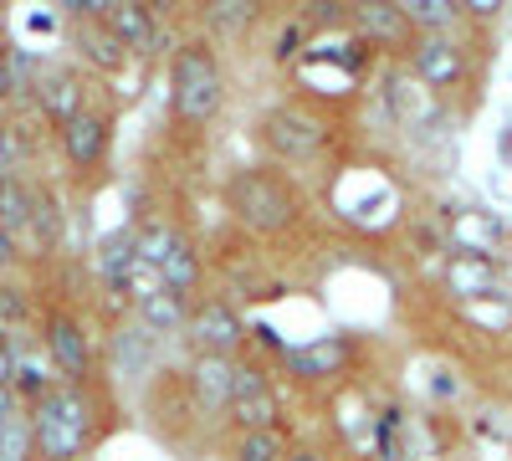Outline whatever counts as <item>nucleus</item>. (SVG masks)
Listing matches in <instances>:
<instances>
[{
    "mask_svg": "<svg viewBox=\"0 0 512 461\" xmlns=\"http://www.w3.org/2000/svg\"><path fill=\"white\" fill-rule=\"evenodd\" d=\"M93 441V405L82 385H57L31 405V451L41 461H77Z\"/></svg>",
    "mask_w": 512,
    "mask_h": 461,
    "instance_id": "f257e3e1",
    "label": "nucleus"
},
{
    "mask_svg": "<svg viewBox=\"0 0 512 461\" xmlns=\"http://www.w3.org/2000/svg\"><path fill=\"white\" fill-rule=\"evenodd\" d=\"M221 62L216 52L205 47V41H185V47L175 52V62H169V103H175V118L190 123V129H200V123H210L221 113Z\"/></svg>",
    "mask_w": 512,
    "mask_h": 461,
    "instance_id": "f03ea898",
    "label": "nucleus"
},
{
    "mask_svg": "<svg viewBox=\"0 0 512 461\" xmlns=\"http://www.w3.org/2000/svg\"><path fill=\"white\" fill-rule=\"evenodd\" d=\"M231 211H236L241 226L272 236V231H287L297 221V195L272 170H241L231 180Z\"/></svg>",
    "mask_w": 512,
    "mask_h": 461,
    "instance_id": "7ed1b4c3",
    "label": "nucleus"
},
{
    "mask_svg": "<svg viewBox=\"0 0 512 461\" xmlns=\"http://www.w3.org/2000/svg\"><path fill=\"white\" fill-rule=\"evenodd\" d=\"M41 349H47L52 369L62 385H88L93 374V344H88V328H82L72 313H47L41 318Z\"/></svg>",
    "mask_w": 512,
    "mask_h": 461,
    "instance_id": "20e7f679",
    "label": "nucleus"
},
{
    "mask_svg": "<svg viewBox=\"0 0 512 461\" xmlns=\"http://www.w3.org/2000/svg\"><path fill=\"white\" fill-rule=\"evenodd\" d=\"M231 415H236L241 431H277V421H282V400H277L272 380H267L256 364H241V369H236Z\"/></svg>",
    "mask_w": 512,
    "mask_h": 461,
    "instance_id": "39448f33",
    "label": "nucleus"
},
{
    "mask_svg": "<svg viewBox=\"0 0 512 461\" xmlns=\"http://www.w3.org/2000/svg\"><path fill=\"white\" fill-rule=\"evenodd\" d=\"M108 139H113V113H103L93 103L82 108L72 123H62V129H57V144H62L72 170H98L103 154H108Z\"/></svg>",
    "mask_w": 512,
    "mask_h": 461,
    "instance_id": "423d86ee",
    "label": "nucleus"
},
{
    "mask_svg": "<svg viewBox=\"0 0 512 461\" xmlns=\"http://www.w3.org/2000/svg\"><path fill=\"white\" fill-rule=\"evenodd\" d=\"M262 139L287 154V159H308L328 144V129H323V118H313L308 108H272L262 118Z\"/></svg>",
    "mask_w": 512,
    "mask_h": 461,
    "instance_id": "0eeeda50",
    "label": "nucleus"
},
{
    "mask_svg": "<svg viewBox=\"0 0 512 461\" xmlns=\"http://www.w3.org/2000/svg\"><path fill=\"white\" fill-rule=\"evenodd\" d=\"M190 339L200 344V354H236L241 349V339H246V323H241V313L226 303V298H205V303H195L190 308Z\"/></svg>",
    "mask_w": 512,
    "mask_h": 461,
    "instance_id": "6e6552de",
    "label": "nucleus"
},
{
    "mask_svg": "<svg viewBox=\"0 0 512 461\" xmlns=\"http://www.w3.org/2000/svg\"><path fill=\"white\" fill-rule=\"evenodd\" d=\"M31 98H36L41 118L62 129V123H72L82 108H88V82H82V72H72V67H47L31 82Z\"/></svg>",
    "mask_w": 512,
    "mask_h": 461,
    "instance_id": "1a4fd4ad",
    "label": "nucleus"
},
{
    "mask_svg": "<svg viewBox=\"0 0 512 461\" xmlns=\"http://www.w3.org/2000/svg\"><path fill=\"white\" fill-rule=\"evenodd\" d=\"M410 67H415V77L425 82V88H451V82L466 72V57H461L456 41H446V36H415Z\"/></svg>",
    "mask_w": 512,
    "mask_h": 461,
    "instance_id": "9d476101",
    "label": "nucleus"
},
{
    "mask_svg": "<svg viewBox=\"0 0 512 461\" xmlns=\"http://www.w3.org/2000/svg\"><path fill=\"white\" fill-rule=\"evenodd\" d=\"M103 31L118 41L123 52H154V41H159V16H154L149 6L123 0V6H103Z\"/></svg>",
    "mask_w": 512,
    "mask_h": 461,
    "instance_id": "9b49d317",
    "label": "nucleus"
},
{
    "mask_svg": "<svg viewBox=\"0 0 512 461\" xmlns=\"http://www.w3.org/2000/svg\"><path fill=\"white\" fill-rule=\"evenodd\" d=\"M354 31L374 47H415V26L405 21V6H384V0L354 6Z\"/></svg>",
    "mask_w": 512,
    "mask_h": 461,
    "instance_id": "f8f14e48",
    "label": "nucleus"
},
{
    "mask_svg": "<svg viewBox=\"0 0 512 461\" xmlns=\"http://www.w3.org/2000/svg\"><path fill=\"white\" fill-rule=\"evenodd\" d=\"M31 221H36V185L26 175L0 180V231L21 246H31Z\"/></svg>",
    "mask_w": 512,
    "mask_h": 461,
    "instance_id": "ddd939ff",
    "label": "nucleus"
},
{
    "mask_svg": "<svg viewBox=\"0 0 512 461\" xmlns=\"http://www.w3.org/2000/svg\"><path fill=\"white\" fill-rule=\"evenodd\" d=\"M236 369H241V364L226 359V354H200V359L190 364V385H195L200 405H210V410H231Z\"/></svg>",
    "mask_w": 512,
    "mask_h": 461,
    "instance_id": "4468645a",
    "label": "nucleus"
},
{
    "mask_svg": "<svg viewBox=\"0 0 512 461\" xmlns=\"http://www.w3.org/2000/svg\"><path fill=\"white\" fill-rule=\"evenodd\" d=\"M31 456V410L16 390L0 385V461H26Z\"/></svg>",
    "mask_w": 512,
    "mask_h": 461,
    "instance_id": "2eb2a0df",
    "label": "nucleus"
},
{
    "mask_svg": "<svg viewBox=\"0 0 512 461\" xmlns=\"http://www.w3.org/2000/svg\"><path fill=\"white\" fill-rule=\"evenodd\" d=\"M159 277H164V287L175 292V298H190V292L200 287V251H195V241L185 231H175V241H169L164 262H159Z\"/></svg>",
    "mask_w": 512,
    "mask_h": 461,
    "instance_id": "dca6fc26",
    "label": "nucleus"
},
{
    "mask_svg": "<svg viewBox=\"0 0 512 461\" xmlns=\"http://www.w3.org/2000/svg\"><path fill=\"white\" fill-rule=\"evenodd\" d=\"M134 267H139L134 231H113V236H103V246H98V277H103L113 292H123V287H128Z\"/></svg>",
    "mask_w": 512,
    "mask_h": 461,
    "instance_id": "f3484780",
    "label": "nucleus"
},
{
    "mask_svg": "<svg viewBox=\"0 0 512 461\" xmlns=\"http://www.w3.org/2000/svg\"><path fill=\"white\" fill-rule=\"evenodd\" d=\"M349 359V349L338 344V339H323V344H308V349H292V374L297 380H323V374H338Z\"/></svg>",
    "mask_w": 512,
    "mask_h": 461,
    "instance_id": "a211bd4d",
    "label": "nucleus"
},
{
    "mask_svg": "<svg viewBox=\"0 0 512 461\" xmlns=\"http://www.w3.org/2000/svg\"><path fill=\"white\" fill-rule=\"evenodd\" d=\"M134 308H139V318H144V328H149V333H180V328L190 323L185 298H175L169 287H159L154 298H144V303H134Z\"/></svg>",
    "mask_w": 512,
    "mask_h": 461,
    "instance_id": "6ab92c4d",
    "label": "nucleus"
},
{
    "mask_svg": "<svg viewBox=\"0 0 512 461\" xmlns=\"http://www.w3.org/2000/svg\"><path fill=\"white\" fill-rule=\"evenodd\" d=\"M461 6H451V0H405V21L420 31V36H446L456 26Z\"/></svg>",
    "mask_w": 512,
    "mask_h": 461,
    "instance_id": "aec40b11",
    "label": "nucleus"
},
{
    "mask_svg": "<svg viewBox=\"0 0 512 461\" xmlns=\"http://www.w3.org/2000/svg\"><path fill=\"white\" fill-rule=\"evenodd\" d=\"M26 159H31V139L16 118H0V180H11L26 170Z\"/></svg>",
    "mask_w": 512,
    "mask_h": 461,
    "instance_id": "412c9836",
    "label": "nucleus"
},
{
    "mask_svg": "<svg viewBox=\"0 0 512 461\" xmlns=\"http://www.w3.org/2000/svg\"><path fill=\"white\" fill-rule=\"evenodd\" d=\"M287 451L282 431H241L236 441V461H287Z\"/></svg>",
    "mask_w": 512,
    "mask_h": 461,
    "instance_id": "4be33fe9",
    "label": "nucleus"
},
{
    "mask_svg": "<svg viewBox=\"0 0 512 461\" xmlns=\"http://www.w3.org/2000/svg\"><path fill=\"white\" fill-rule=\"evenodd\" d=\"M31 318V292L21 282H0V328H21Z\"/></svg>",
    "mask_w": 512,
    "mask_h": 461,
    "instance_id": "5701e85b",
    "label": "nucleus"
},
{
    "mask_svg": "<svg viewBox=\"0 0 512 461\" xmlns=\"http://www.w3.org/2000/svg\"><path fill=\"white\" fill-rule=\"evenodd\" d=\"M82 41H88V57H93V62H103V67H118V62L128 57V52L118 47V41L103 31V16H98L93 26H82Z\"/></svg>",
    "mask_w": 512,
    "mask_h": 461,
    "instance_id": "b1692460",
    "label": "nucleus"
},
{
    "mask_svg": "<svg viewBox=\"0 0 512 461\" xmlns=\"http://www.w3.org/2000/svg\"><path fill=\"white\" fill-rule=\"evenodd\" d=\"M256 16V6H210V26L216 31H241Z\"/></svg>",
    "mask_w": 512,
    "mask_h": 461,
    "instance_id": "393cba45",
    "label": "nucleus"
},
{
    "mask_svg": "<svg viewBox=\"0 0 512 461\" xmlns=\"http://www.w3.org/2000/svg\"><path fill=\"white\" fill-rule=\"evenodd\" d=\"M16 93H21V88H16V77H11V62L0 57V108H6V103H11Z\"/></svg>",
    "mask_w": 512,
    "mask_h": 461,
    "instance_id": "a878e982",
    "label": "nucleus"
},
{
    "mask_svg": "<svg viewBox=\"0 0 512 461\" xmlns=\"http://www.w3.org/2000/svg\"><path fill=\"white\" fill-rule=\"evenodd\" d=\"M16 257H21V251H16V241H11L6 231H0V277H6V272L16 267Z\"/></svg>",
    "mask_w": 512,
    "mask_h": 461,
    "instance_id": "bb28decb",
    "label": "nucleus"
},
{
    "mask_svg": "<svg viewBox=\"0 0 512 461\" xmlns=\"http://www.w3.org/2000/svg\"><path fill=\"white\" fill-rule=\"evenodd\" d=\"M287 461H323V456H318V451H308V446H292V451H287Z\"/></svg>",
    "mask_w": 512,
    "mask_h": 461,
    "instance_id": "cd10ccee",
    "label": "nucleus"
}]
</instances>
